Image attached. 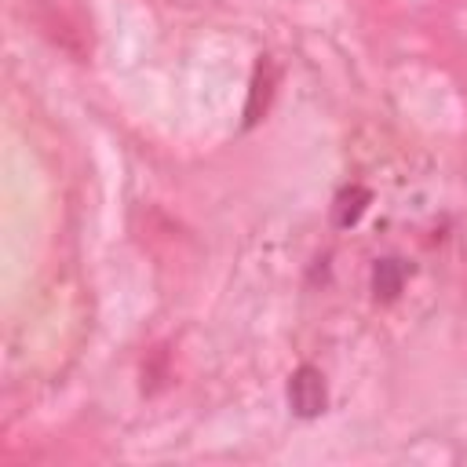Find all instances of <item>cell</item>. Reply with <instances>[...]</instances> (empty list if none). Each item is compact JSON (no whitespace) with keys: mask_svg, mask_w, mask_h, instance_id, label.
Returning a JSON list of instances; mask_svg holds the SVG:
<instances>
[{"mask_svg":"<svg viewBox=\"0 0 467 467\" xmlns=\"http://www.w3.org/2000/svg\"><path fill=\"white\" fill-rule=\"evenodd\" d=\"M288 401H292V409L299 416H317L325 409V379H321V372L303 365L288 383Z\"/></svg>","mask_w":467,"mask_h":467,"instance_id":"1","label":"cell"},{"mask_svg":"<svg viewBox=\"0 0 467 467\" xmlns=\"http://www.w3.org/2000/svg\"><path fill=\"white\" fill-rule=\"evenodd\" d=\"M372 285H376V296H383V299L398 296V288H401V266H398L394 259L379 263L376 274H372Z\"/></svg>","mask_w":467,"mask_h":467,"instance_id":"2","label":"cell"},{"mask_svg":"<svg viewBox=\"0 0 467 467\" xmlns=\"http://www.w3.org/2000/svg\"><path fill=\"white\" fill-rule=\"evenodd\" d=\"M361 201H368V193H365V190H350V193H343V197H339V212H336V219H339L343 226H347V223H354V219L361 215V208H365Z\"/></svg>","mask_w":467,"mask_h":467,"instance_id":"3","label":"cell"}]
</instances>
